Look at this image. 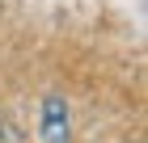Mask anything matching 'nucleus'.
Segmentation results:
<instances>
[{
	"instance_id": "obj_1",
	"label": "nucleus",
	"mask_w": 148,
	"mask_h": 143,
	"mask_svg": "<svg viewBox=\"0 0 148 143\" xmlns=\"http://www.w3.org/2000/svg\"><path fill=\"white\" fill-rule=\"evenodd\" d=\"M42 143H72V114L59 93L42 97Z\"/></svg>"
}]
</instances>
